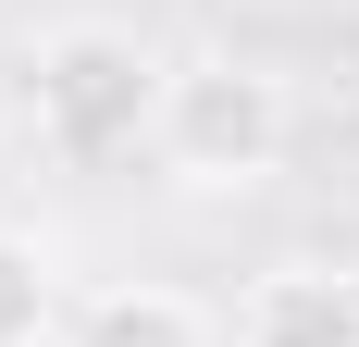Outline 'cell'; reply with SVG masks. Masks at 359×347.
I'll use <instances>...</instances> for the list:
<instances>
[{
	"label": "cell",
	"instance_id": "obj_1",
	"mask_svg": "<svg viewBox=\"0 0 359 347\" xmlns=\"http://www.w3.org/2000/svg\"><path fill=\"white\" fill-rule=\"evenodd\" d=\"M149 149H161V174L174 186H198V199H248V186H273L297 149V100L273 63H236V50H198V63L161 74V124H149Z\"/></svg>",
	"mask_w": 359,
	"mask_h": 347
},
{
	"label": "cell",
	"instance_id": "obj_2",
	"mask_svg": "<svg viewBox=\"0 0 359 347\" xmlns=\"http://www.w3.org/2000/svg\"><path fill=\"white\" fill-rule=\"evenodd\" d=\"M161 50H149L137 25H50L25 63V100H37V137L62 149V162H124V149H149V124H161Z\"/></svg>",
	"mask_w": 359,
	"mask_h": 347
},
{
	"label": "cell",
	"instance_id": "obj_3",
	"mask_svg": "<svg viewBox=\"0 0 359 347\" xmlns=\"http://www.w3.org/2000/svg\"><path fill=\"white\" fill-rule=\"evenodd\" d=\"M236 347H359V273H260Z\"/></svg>",
	"mask_w": 359,
	"mask_h": 347
},
{
	"label": "cell",
	"instance_id": "obj_4",
	"mask_svg": "<svg viewBox=\"0 0 359 347\" xmlns=\"http://www.w3.org/2000/svg\"><path fill=\"white\" fill-rule=\"evenodd\" d=\"M62 347H223V335H211L198 298H174V285H100V298L62 322Z\"/></svg>",
	"mask_w": 359,
	"mask_h": 347
},
{
	"label": "cell",
	"instance_id": "obj_5",
	"mask_svg": "<svg viewBox=\"0 0 359 347\" xmlns=\"http://www.w3.org/2000/svg\"><path fill=\"white\" fill-rule=\"evenodd\" d=\"M37 335H62V261L25 223H0V347H37Z\"/></svg>",
	"mask_w": 359,
	"mask_h": 347
},
{
	"label": "cell",
	"instance_id": "obj_6",
	"mask_svg": "<svg viewBox=\"0 0 359 347\" xmlns=\"http://www.w3.org/2000/svg\"><path fill=\"white\" fill-rule=\"evenodd\" d=\"M37 347H62V335H37Z\"/></svg>",
	"mask_w": 359,
	"mask_h": 347
}]
</instances>
